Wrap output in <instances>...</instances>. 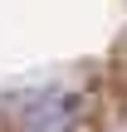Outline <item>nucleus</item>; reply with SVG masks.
<instances>
[{"label": "nucleus", "instance_id": "obj_1", "mask_svg": "<svg viewBox=\"0 0 127 132\" xmlns=\"http://www.w3.org/2000/svg\"><path fill=\"white\" fill-rule=\"evenodd\" d=\"M122 122L127 0H0V132Z\"/></svg>", "mask_w": 127, "mask_h": 132}]
</instances>
